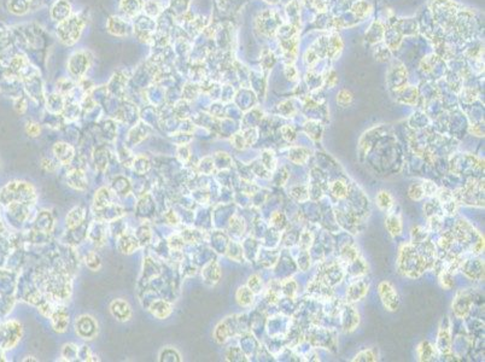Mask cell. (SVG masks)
<instances>
[{
	"instance_id": "1",
	"label": "cell",
	"mask_w": 485,
	"mask_h": 362,
	"mask_svg": "<svg viewBox=\"0 0 485 362\" xmlns=\"http://www.w3.org/2000/svg\"><path fill=\"white\" fill-rule=\"evenodd\" d=\"M86 19L82 15H73L65 21L61 22L57 27V37L64 45H74L80 40L84 28L86 25Z\"/></svg>"
},
{
	"instance_id": "2",
	"label": "cell",
	"mask_w": 485,
	"mask_h": 362,
	"mask_svg": "<svg viewBox=\"0 0 485 362\" xmlns=\"http://www.w3.org/2000/svg\"><path fill=\"white\" fill-rule=\"evenodd\" d=\"M92 61H93V57H92V55L88 51H78V52H75L71 56L70 60L68 62L69 71L75 78H84L86 71L92 65Z\"/></svg>"
},
{
	"instance_id": "3",
	"label": "cell",
	"mask_w": 485,
	"mask_h": 362,
	"mask_svg": "<svg viewBox=\"0 0 485 362\" xmlns=\"http://www.w3.org/2000/svg\"><path fill=\"white\" fill-rule=\"evenodd\" d=\"M75 331L82 340H93L98 333V323L91 315H80L75 320Z\"/></svg>"
},
{
	"instance_id": "4",
	"label": "cell",
	"mask_w": 485,
	"mask_h": 362,
	"mask_svg": "<svg viewBox=\"0 0 485 362\" xmlns=\"http://www.w3.org/2000/svg\"><path fill=\"white\" fill-rule=\"evenodd\" d=\"M378 290L385 308H386L387 310H390V312H395V310H397L400 304V299L395 287L392 286L390 282L383 281L379 284Z\"/></svg>"
},
{
	"instance_id": "5",
	"label": "cell",
	"mask_w": 485,
	"mask_h": 362,
	"mask_svg": "<svg viewBox=\"0 0 485 362\" xmlns=\"http://www.w3.org/2000/svg\"><path fill=\"white\" fill-rule=\"evenodd\" d=\"M106 29L110 34L115 35V37L125 38L130 34L132 28H130L129 23L126 20H123L119 16H111L109 17V20L106 22Z\"/></svg>"
},
{
	"instance_id": "6",
	"label": "cell",
	"mask_w": 485,
	"mask_h": 362,
	"mask_svg": "<svg viewBox=\"0 0 485 362\" xmlns=\"http://www.w3.org/2000/svg\"><path fill=\"white\" fill-rule=\"evenodd\" d=\"M110 312L114 315V318H116L121 322L129 321L132 318V308H130L129 303L123 298L114 299L110 304Z\"/></svg>"
},
{
	"instance_id": "7",
	"label": "cell",
	"mask_w": 485,
	"mask_h": 362,
	"mask_svg": "<svg viewBox=\"0 0 485 362\" xmlns=\"http://www.w3.org/2000/svg\"><path fill=\"white\" fill-rule=\"evenodd\" d=\"M53 153L62 164H69L75 156V151L71 145L66 143H56L53 145Z\"/></svg>"
},
{
	"instance_id": "8",
	"label": "cell",
	"mask_w": 485,
	"mask_h": 362,
	"mask_svg": "<svg viewBox=\"0 0 485 362\" xmlns=\"http://www.w3.org/2000/svg\"><path fill=\"white\" fill-rule=\"evenodd\" d=\"M51 321L53 330L57 332H65L69 325V313L64 308H57L51 313Z\"/></svg>"
},
{
	"instance_id": "9",
	"label": "cell",
	"mask_w": 485,
	"mask_h": 362,
	"mask_svg": "<svg viewBox=\"0 0 485 362\" xmlns=\"http://www.w3.org/2000/svg\"><path fill=\"white\" fill-rule=\"evenodd\" d=\"M71 15V5L68 0H58L52 6L51 10V16L57 22H63Z\"/></svg>"
},
{
	"instance_id": "10",
	"label": "cell",
	"mask_w": 485,
	"mask_h": 362,
	"mask_svg": "<svg viewBox=\"0 0 485 362\" xmlns=\"http://www.w3.org/2000/svg\"><path fill=\"white\" fill-rule=\"evenodd\" d=\"M144 0H120V10L125 16L135 17L143 11Z\"/></svg>"
},
{
	"instance_id": "11",
	"label": "cell",
	"mask_w": 485,
	"mask_h": 362,
	"mask_svg": "<svg viewBox=\"0 0 485 362\" xmlns=\"http://www.w3.org/2000/svg\"><path fill=\"white\" fill-rule=\"evenodd\" d=\"M66 181L70 185L71 187H74L75 190H86L87 189V180H86V175H84V169L81 168H73L66 175Z\"/></svg>"
},
{
	"instance_id": "12",
	"label": "cell",
	"mask_w": 485,
	"mask_h": 362,
	"mask_svg": "<svg viewBox=\"0 0 485 362\" xmlns=\"http://www.w3.org/2000/svg\"><path fill=\"white\" fill-rule=\"evenodd\" d=\"M84 219H86V210L84 207L79 205V207L73 208L65 217L66 227L71 228V230L79 227L84 221Z\"/></svg>"
},
{
	"instance_id": "13",
	"label": "cell",
	"mask_w": 485,
	"mask_h": 362,
	"mask_svg": "<svg viewBox=\"0 0 485 362\" xmlns=\"http://www.w3.org/2000/svg\"><path fill=\"white\" fill-rule=\"evenodd\" d=\"M367 291H368V285L363 281H358L354 282L350 287L348 289V292H346V296L349 297V301L355 302V301H360L361 298H363L366 296Z\"/></svg>"
},
{
	"instance_id": "14",
	"label": "cell",
	"mask_w": 485,
	"mask_h": 362,
	"mask_svg": "<svg viewBox=\"0 0 485 362\" xmlns=\"http://www.w3.org/2000/svg\"><path fill=\"white\" fill-rule=\"evenodd\" d=\"M111 204H112L111 192H110L106 187H102L101 190H98V192H97L96 196H94V208H96V212L104 209V208L109 207V205Z\"/></svg>"
},
{
	"instance_id": "15",
	"label": "cell",
	"mask_w": 485,
	"mask_h": 362,
	"mask_svg": "<svg viewBox=\"0 0 485 362\" xmlns=\"http://www.w3.org/2000/svg\"><path fill=\"white\" fill-rule=\"evenodd\" d=\"M139 245H140L139 241H138L137 238L133 237V235L122 234L121 237H120L119 248L123 254H127V255L133 254L138 248H139Z\"/></svg>"
},
{
	"instance_id": "16",
	"label": "cell",
	"mask_w": 485,
	"mask_h": 362,
	"mask_svg": "<svg viewBox=\"0 0 485 362\" xmlns=\"http://www.w3.org/2000/svg\"><path fill=\"white\" fill-rule=\"evenodd\" d=\"M150 312L152 313L153 317H156L157 319H166L167 317H169L171 313L170 305L164 301H155L151 304L150 307Z\"/></svg>"
},
{
	"instance_id": "17",
	"label": "cell",
	"mask_w": 485,
	"mask_h": 362,
	"mask_svg": "<svg viewBox=\"0 0 485 362\" xmlns=\"http://www.w3.org/2000/svg\"><path fill=\"white\" fill-rule=\"evenodd\" d=\"M385 227L391 235H399L402 232V220L397 215H389L385 221Z\"/></svg>"
},
{
	"instance_id": "18",
	"label": "cell",
	"mask_w": 485,
	"mask_h": 362,
	"mask_svg": "<svg viewBox=\"0 0 485 362\" xmlns=\"http://www.w3.org/2000/svg\"><path fill=\"white\" fill-rule=\"evenodd\" d=\"M230 336H231V331H230V326L227 325V321L220 322L214 331L215 341H216L219 344H222L228 340Z\"/></svg>"
},
{
	"instance_id": "19",
	"label": "cell",
	"mask_w": 485,
	"mask_h": 362,
	"mask_svg": "<svg viewBox=\"0 0 485 362\" xmlns=\"http://www.w3.org/2000/svg\"><path fill=\"white\" fill-rule=\"evenodd\" d=\"M237 301L243 307H248L253 301V292L249 287H239L237 291Z\"/></svg>"
},
{
	"instance_id": "20",
	"label": "cell",
	"mask_w": 485,
	"mask_h": 362,
	"mask_svg": "<svg viewBox=\"0 0 485 362\" xmlns=\"http://www.w3.org/2000/svg\"><path fill=\"white\" fill-rule=\"evenodd\" d=\"M376 202L381 210H390L392 207H394V198H392L391 194L386 191L379 192V193L377 194Z\"/></svg>"
},
{
	"instance_id": "21",
	"label": "cell",
	"mask_w": 485,
	"mask_h": 362,
	"mask_svg": "<svg viewBox=\"0 0 485 362\" xmlns=\"http://www.w3.org/2000/svg\"><path fill=\"white\" fill-rule=\"evenodd\" d=\"M203 273H204L207 280L211 281V282H217L219 281L220 277H221V272H220L219 264H217L216 262H212V263H210L209 266H208L207 268L204 269V272H203Z\"/></svg>"
},
{
	"instance_id": "22",
	"label": "cell",
	"mask_w": 485,
	"mask_h": 362,
	"mask_svg": "<svg viewBox=\"0 0 485 362\" xmlns=\"http://www.w3.org/2000/svg\"><path fill=\"white\" fill-rule=\"evenodd\" d=\"M38 228L42 232H48L51 231L53 226V219L47 212H42L38 217V223H37Z\"/></svg>"
},
{
	"instance_id": "23",
	"label": "cell",
	"mask_w": 485,
	"mask_h": 362,
	"mask_svg": "<svg viewBox=\"0 0 485 362\" xmlns=\"http://www.w3.org/2000/svg\"><path fill=\"white\" fill-rule=\"evenodd\" d=\"M112 189L119 194H127L130 191V189H132V186H130V182L127 179L119 176V178L115 179L114 182H112Z\"/></svg>"
},
{
	"instance_id": "24",
	"label": "cell",
	"mask_w": 485,
	"mask_h": 362,
	"mask_svg": "<svg viewBox=\"0 0 485 362\" xmlns=\"http://www.w3.org/2000/svg\"><path fill=\"white\" fill-rule=\"evenodd\" d=\"M84 263H86V266L93 272L98 271V269L102 267V260L96 251H91V253L87 254L86 257H84Z\"/></svg>"
},
{
	"instance_id": "25",
	"label": "cell",
	"mask_w": 485,
	"mask_h": 362,
	"mask_svg": "<svg viewBox=\"0 0 485 362\" xmlns=\"http://www.w3.org/2000/svg\"><path fill=\"white\" fill-rule=\"evenodd\" d=\"M78 351L79 348L73 343H68L63 345L62 349V356L65 361H75L78 360Z\"/></svg>"
},
{
	"instance_id": "26",
	"label": "cell",
	"mask_w": 485,
	"mask_h": 362,
	"mask_svg": "<svg viewBox=\"0 0 485 362\" xmlns=\"http://www.w3.org/2000/svg\"><path fill=\"white\" fill-rule=\"evenodd\" d=\"M133 168L137 171L138 174H145L148 173V169H150V162L146 157L144 156H138V157L134 158L133 161Z\"/></svg>"
},
{
	"instance_id": "27",
	"label": "cell",
	"mask_w": 485,
	"mask_h": 362,
	"mask_svg": "<svg viewBox=\"0 0 485 362\" xmlns=\"http://www.w3.org/2000/svg\"><path fill=\"white\" fill-rule=\"evenodd\" d=\"M94 162H96L97 168L101 169V170H104L107 167V163H109V156H107V152L104 150V149H98L94 153Z\"/></svg>"
},
{
	"instance_id": "28",
	"label": "cell",
	"mask_w": 485,
	"mask_h": 362,
	"mask_svg": "<svg viewBox=\"0 0 485 362\" xmlns=\"http://www.w3.org/2000/svg\"><path fill=\"white\" fill-rule=\"evenodd\" d=\"M144 11L146 12V16L155 17L161 12V5L157 0H148L144 2Z\"/></svg>"
},
{
	"instance_id": "29",
	"label": "cell",
	"mask_w": 485,
	"mask_h": 362,
	"mask_svg": "<svg viewBox=\"0 0 485 362\" xmlns=\"http://www.w3.org/2000/svg\"><path fill=\"white\" fill-rule=\"evenodd\" d=\"M47 105H48L47 107L51 110V111H53V112L62 111V110H63V106H64L63 98H62L61 94H52V96L48 97Z\"/></svg>"
},
{
	"instance_id": "30",
	"label": "cell",
	"mask_w": 485,
	"mask_h": 362,
	"mask_svg": "<svg viewBox=\"0 0 485 362\" xmlns=\"http://www.w3.org/2000/svg\"><path fill=\"white\" fill-rule=\"evenodd\" d=\"M160 361H181L180 354L173 348H166L161 351L160 354Z\"/></svg>"
},
{
	"instance_id": "31",
	"label": "cell",
	"mask_w": 485,
	"mask_h": 362,
	"mask_svg": "<svg viewBox=\"0 0 485 362\" xmlns=\"http://www.w3.org/2000/svg\"><path fill=\"white\" fill-rule=\"evenodd\" d=\"M418 353H419V358L422 361L430 360L433 356V346L430 343L422 342L418 348Z\"/></svg>"
},
{
	"instance_id": "32",
	"label": "cell",
	"mask_w": 485,
	"mask_h": 362,
	"mask_svg": "<svg viewBox=\"0 0 485 362\" xmlns=\"http://www.w3.org/2000/svg\"><path fill=\"white\" fill-rule=\"evenodd\" d=\"M332 192L336 197H338V198H343V197H345L346 193H348V189H346V186L344 182L337 181L333 184Z\"/></svg>"
},
{
	"instance_id": "33",
	"label": "cell",
	"mask_w": 485,
	"mask_h": 362,
	"mask_svg": "<svg viewBox=\"0 0 485 362\" xmlns=\"http://www.w3.org/2000/svg\"><path fill=\"white\" fill-rule=\"evenodd\" d=\"M422 196H424V191H422V185H412L409 187V197L413 201H419Z\"/></svg>"
},
{
	"instance_id": "34",
	"label": "cell",
	"mask_w": 485,
	"mask_h": 362,
	"mask_svg": "<svg viewBox=\"0 0 485 362\" xmlns=\"http://www.w3.org/2000/svg\"><path fill=\"white\" fill-rule=\"evenodd\" d=\"M261 286H262V282H261L258 276H256L255 274V276H251L250 278H249L248 287L253 292V294H257V292H260Z\"/></svg>"
},
{
	"instance_id": "35",
	"label": "cell",
	"mask_w": 485,
	"mask_h": 362,
	"mask_svg": "<svg viewBox=\"0 0 485 362\" xmlns=\"http://www.w3.org/2000/svg\"><path fill=\"white\" fill-rule=\"evenodd\" d=\"M351 102H353V96H351L350 92L340 91L339 94L337 96V103L342 105V106H346V105L350 104Z\"/></svg>"
},
{
	"instance_id": "36",
	"label": "cell",
	"mask_w": 485,
	"mask_h": 362,
	"mask_svg": "<svg viewBox=\"0 0 485 362\" xmlns=\"http://www.w3.org/2000/svg\"><path fill=\"white\" fill-rule=\"evenodd\" d=\"M25 132H27V134L29 135V137L32 138L38 137L41 132L40 126L35 122H28L27 126H25Z\"/></svg>"
},
{
	"instance_id": "37",
	"label": "cell",
	"mask_w": 485,
	"mask_h": 362,
	"mask_svg": "<svg viewBox=\"0 0 485 362\" xmlns=\"http://www.w3.org/2000/svg\"><path fill=\"white\" fill-rule=\"evenodd\" d=\"M361 360L376 361L377 358H376V355H374L373 351H372L371 349H368V350L361 351V353L358 354V355H356V358L354 359V361H361Z\"/></svg>"
},
{
	"instance_id": "38",
	"label": "cell",
	"mask_w": 485,
	"mask_h": 362,
	"mask_svg": "<svg viewBox=\"0 0 485 362\" xmlns=\"http://www.w3.org/2000/svg\"><path fill=\"white\" fill-rule=\"evenodd\" d=\"M40 166L43 170L48 171V173H53L57 169V164H56V162L51 160V158H42L40 162Z\"/></svg>"
},
{
	"instance_id": "39",
	"label": "cell",
	"mask_w": 485,
	"mask_h": 362,
	"mask_svg": "<svg viewBox=\"0 0 485 362\" xmlns=\"http://www.w3.org/2000/svg\"><path fill=\"white\" fill-rule=\"evenodd\" d=\"M91 358H93V356H92V353H91V350H89L88 346L84 345V346H81V348H79V351H78V359H79V360H81V361H92Z\"/></svg>"
},
{
	"instance_id": "40",
	"label": "cell",
	"mask_w": 485,
	"mask_h": 362,
	"mask_svg": "<svg viewBox=\"0 0 485 362\" xmlns=\"http://www.w3.org/2000/svg\"><path fill=\"white\" fill-rule=\"evenodd\" d=\"M343 256L348 262H354L358 258V251H356V249L351 248V246H346L343 250Z\"/></svg>"
},
{
	"instance_id": "41",
	"label": "cell",
	"mask_w": 485,
	"mask_h": 362,
	"mask_svg": "<svg viewBox=\"0 0 485 362\" xmlns=\"http://www.w3.org/2000/svg\"><path fill=\"white\" fill-rule=\"evenodd\" d=\"M15 109H16L17 112L20 114H23V112L27 110V101L24 98H19L15 103Z\"/></svg>"
},
{
	"instance_id": "42",
	"label": "cell",
	"mask_w": 485,
	"mask_h": 362,
	"mask_svg": "<svg viewBox=\"0 0 485 362\" xmlns=\"http://www.w3.org/2000/svg\"><path fill=\"white\" fill-rule=\"evenodd\" d=\"M422 191H424V194H433L436 192V186H435V184H432V182H428V181H426L424 182V184L422 185Z\"/></svg>"
},
{
	"instance_id": "43",
	"label": "cell",
	"mask_w": 485,
	"mask_h": 362,
	"mask_svg": "<svg viewBox=\"0 0 485 362\" xmlns=\"http://www.w3.org/2000/svg\"><path fill=\"white\" fill-rule=\"evenodd\" d=\"M179 157L182 158L184 161H187L190 158V150L187 146H182V148L179 149Z\"/></svg>"
}]
</instances>
